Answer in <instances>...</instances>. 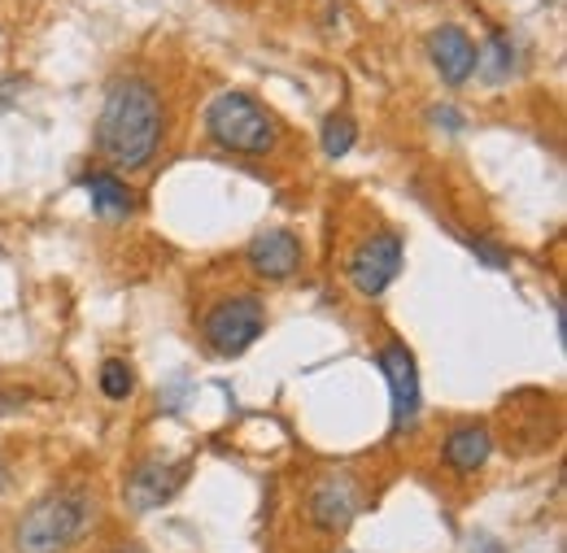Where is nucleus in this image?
Returning <instances> with one entry per match:
<instances>
[{
	"mask_svg": "<svg viewBox=\"0 0 567 553\" xmlns=\"http://www.w3.org/2000/svg\"><path fill=\"white\" fill-rule=\"evenodd\" d=\"M476 70H485L489 83L511 79V74H515V44H511V35H494V40H489V53L476 58Z\"/></svg>",
	"mask_w": 567,
	"mask_h": 553,
	"instance_id": "obj_14",
	"label": "nucleus"
},
{
	"mask_svg": "<svg viewBox=\"0 0 567 553\" xmlns=\"http://www.w3.org/2000/svg\"><path fill=\"white\" fill-rule=\"evenodd\" d=\"M262 327H267V305L254 292H236V296L214 301L210 310H206V323H202L206 345L218 357H240L245 348L262 336Z\"/></svg>",
	"mask_w": 567,
	"mask_h": 553,
	"instance_id": "obj_4",
	"label": "nucleus"
},
{
	"mask_svg": "<svg viewBox=\"0 0 567 553\" xmlns=\"http://www.w3.org/2000/svg\"><path fill=\"white\" fill-rule=\"evenodd\" d=\"M380 371L389 379V401H393V418H389V431L402 436L420 422V410H424V393H420V366L411 357V348L402 341H389L380 348Z\"/></svg>",
	"mask_w": 567,
	"mask_h": 553,
	"instance_id": "obj_5",
	"label": "nucleus"
},
{
	"mask_svg": "<svg viewBox=\"0 0 567 553\" xmlns=\"http://www.w3.org/2000/svg\"><path fill=\"white\" fill-rule=\"evenodd\" d=\"M18 92H22V83H18V79H4V83H0V109H9V101H13Z\"/></svg>",
	"mask_w": 567,
	"mask_h": 553,
	"instance_id": "obj_18",
	"label": "nucleus"
},
{
	"mask_svg": "<svg viewBox=\"0 0 567 553\" xmlns=\"http://www.w3.org/2000/svg\"><path fill=\"white\" fill-rule=\"evenodd\" d=\"M79 188L92 197V209H96V218H105V222H118V218H132L136 213V192L118 179V175H110V170H87V175H79Z\"/></svg>",
	"mask_w": 567,
	"mask_h": 553,
	"instance_id": "obj_11",
	"label": "nucleus"
},
{
	"mask_svg": "<svg viewBox=\"0 0 567 553\" xmlns=\"http://www.w3.org/2000/svg\"><path fill=\"white\" fill-rule=\"evenodd\" d=\"M362 510V484L350 471H332L310 488V519L323 532H346Z\"/></svg>",
	"mask_w": 567,
	"mask_h": 553,
	"instance_id": "obj_7",
	"label": "nucleus"
},
{
	"mask_svg": "<svg viewBox=\"0 0 567 553\" xmlns=\"http://www.w3.org/2000/svg\"><path fill=\"white\" fill-rule=\"evenodd\" d=\"M101 393H105L110 401H127V397L136 393V371H132L123 357H110V362L101 366Z\"/></svg>",
	"mask_w": 567,
	"mask_h": 553,
	"instance_id": "obj_15",
	"label": "nucleus"
},
{
	"mask_svg": "<svg viewBox=\"0 0 567 553\" xmlns=\"http://www.w3.org/2000/svg\"><path fill=\"white\" fill-rule=\"evenodd\" d=\"M188 462H171V458H148L141 462L132 476H127V488H123V497H127V505L144 514V510H157V505H166L184 480H188Z\"/></svg>",
	"mask_w": 567,
	"mask_h": 553,
	"instance_id": "obj_8",
	"label": "nucleus"
},
{
	"mask_svg": "<svg viewBox=\"0 0 567 553\" xmlns=\"http://www.w3.org/2000/svg\"><path fill=\"white\" fill-rule=\"evenodd\" d=\"M489 453H494L489 427L467 422V427H454V431L445 436V462H450V471H458V476H476V471L489 462Z\"/></svg>",
	"mask_w": 567,
	"mask_h": 553,
	"instance_id": "obj_12",
	"label": "nucleus"
},
{
	"mask_svg": "<svg viewBox=\"0 0 567 553\" xmlns=\"http://www.w3.org/2000/svg\"><path fill=\"white\" fill-rule=\"evenodd\" d=\"M13 406H18V401H4V397H0V415H9Z\"/></svg>",
	"mask_w": 567,
	"mask_h": 553,
	"instance_id": "obj_22",
	"label": "nucleus"
},
{
	"mask_svg": "<svg viewBox=\"0 0 567 553\" xmlns=\"http://www.w3.org/2000/svg\"><path fill=\"white\" fill-rule=\"evenodd\" d=\"M9 484H13V471H9V462H4V453H0V497L9 492Z\"/></svg>",
	"mask_w": 567,
	"mask_h": 553,
	"instance_id": "obj_20",
	"label": "nucleus"
},
{
	"mask_svg": "<svg viewBox=\"0 0 567 553\" xmlns=\"http://www.w3.org/2000/svg\"><path fill=\"white\" fill-rule=\"evenodd\" d=\"M319 139H323V153L328 157H346L350 148H354L358 139V127L350 114H328L323 118V132H319Z\"/></svg>",
	"mask_w": 567,
	"mask_h": 553,
	"instance_id": "obj_13",
	"label": "nucleus"
},
{
	"mask_svg": "<svg viewBox=\"0 0 567 553\" xmlns=\"http://www.w3.org/2000/svg\"><path fill=\"white\" fill-rule=\"evenodd\" d=\"M467 249H472L485 267H494V271H506V267H511V249H502V244L489 240V236H472V240H467Z\"/></svg>",
	"mask_w": 567,
	"mask_h": 553,
	"instance_id": "obj_16",
	"label": "nucleus"
},
{
	"mask_svg": "<svg viewBox=\"0 0 567 553\" xmlns=\"http://www.w3.org/2000/svg\"><path fill=\"white\" fill-rule=\"evenodd\" d=\"M249 258V271L258 279H271V283H284L301 271V240L288 231V227H267L249 240L245 249Z\"/></svg>",
	"mask_w": 567,
	"mask_h": 553,
	"instance_id": "obj_9",
	"label": "nucleus"
},
{
	"mask_svg": "<svg viewBox=\"0 0 567 553\" xmlns=\"http://www.w3.org/2000/svg\"><path fill=\"white\" fill-rule=\"evenodd\" d=\"M110 553H144L141 545H118V550H110Z\"/></svg>",
	"mask_w": 567,
	"mask_h": 553,
	"instance_id": "obj_21",
	"label": "nucleus"
},
{
	"mask_svg": "<svg viewBox=\"0 0 567 553\" xmlns=\"http://www.w3.org/2000/svg\"><path fill=\"white\" fill-rule=\"evenodd\" d=\"M92 497L83 488H62L40 497L13 528L18 553H66L92 528Z\"/></svg>",
	"mask_w": 567,
	"mask_h": 553,
	"instance_id": "obj_2",
	"label": "nucleus"
},
{
	"mask_svg": "<svg viewBox=\"0 0 567 553\" xmlns=\"http://www.w3.org/2000/svg\"><path fill=\"white\" fill-rule=\"evenodd\" d=\"M162 92L144 74H118L105 87L96 114V153L114 170H141L162 148Z\"/></svg>",
	"mask_w": 567,
	"mask_h": 553,
	"instance_id": "obj_1",
	"label": "nucleus"
},
{
	"mask_svg": "<svg viewBox=\"0 0 567 553\" xmlns=\"http://www.w3.org/2000/svg\"><path fill=\"white\" fill-rule=\"evenodd\" d=\"M432 123H436V127H445V132H463V118H458L454 109H436V114H432Z\"/></svg>",
	"mask_w": 567,
	"mask_h": 553,
	"instance_id": "obj_17",
	"label": "nucleus"
},
{
	"mask_svg": "<svg viewBox=\"0 0 567 553\" xmlns=\"http://www.w3.org/2000/svg\"><path fill=\"white\" fill-rule=\"evenodd\" d=\"M206 132L218 148H227L236 157H267L280 144L276 118L249 92H218L206 105Z\"/></svg>",
	"mask_w": 567,
	"mask_h": 553,
	"instance_id": "obj_3",
	"label": "nucleus"
},
{
	"mask_svg": "<svg viewBox=\"0 0 567 553\" xmlns=\"http://www.w3.org/2000/svg\"><path fill=\"white\" fill-rule=\"evenodd\" d=\"M402 258H406V244L398 231H375L367 236L350 258V283H354L362 296H384L393 288V279L402 275Z\"/></svg>",
	"mask_w": 567,
	"mask_h": 553,
	"instance_id": "obj_6",
	"label": "nucleus"
},
{
	"mask_svg": "<svg viewBox=\"0 0 567 553\" xmlns=\"http://www.w3.org/2000/svg\"><path fill=\"white\" fill-rule=\"evenodd\" d=\"M472 550H481V553H502V545H497L494 536H476V541H472Z\"/></svg>",
	"mask_w": 567,
	"mask_h": 553,
	"instance_id": "obj_19",
	"label": "nucleus"
},
{
	"mask_svg": "<svg viewBox=\"0 0 567 553\" xmlns=\"http://www.w3.org/2000/svg\"><path fill=\"white\" fill-rule=\"evenodd\" d=\"M427 58H432V66L441 74V83L463 87V83L476 74L481 49H476V40H472L463 27H436V31L427 35Z\"/></svg>",
	"mask_w": 567,
	"mask_h": 553,
	"instance_id": "obj_10",
	"label": "nucleus"
}]
</instances>
